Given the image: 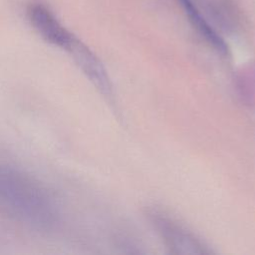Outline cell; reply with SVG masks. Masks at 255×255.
Segmentation results:
<instances>
[{
  "instance_id": "obj_1",
  "label": "cell",
  "mask_w": 255,
  "mask_h": 255,
  "mask_svg": "<svg viewBox=\"0 0 255 255\" xmlns=\"http://www.w3.org/2000/svg\"><path fill=\"white\" fill-rule=\"evenodd\" d=\"M0 211L38 230L52 228L60 212L56 197L44 184L1 160Z\"/></svg>"
},
{
  "instance_id": "obj_2",
  "label": "cell",
  "mask_w": 255,
  "mask_h": 255,
  "mask_svg": "<svg viewBox=\"0 0 255 255\" xmlns=\"http://www.w3.org/2000/svg\"><path fill=\"white\" fill-rule=\"evenodd\" d=\"M31 24L48 43L68 51L76 39L42 3H33L28 9Z\"/></svg>"
},
{
  "instance_id": "obj_3",
  "label": "cell",
  "mask_w": 255,
  "mask_h": 255,
  "mask_svg": "<svg viewBox=\"0 0 255 255\" xmlns=\"http://www.w3.org/2000/svg\"><path fill=\"white\" fill-rule=\"evenodd\" d=\"M75 61L79 64L82 70L100 87L106 86V77L100 63L89 49L83 45L78 39H75L69 50Z\"/></svg>"
}]
</instances>
